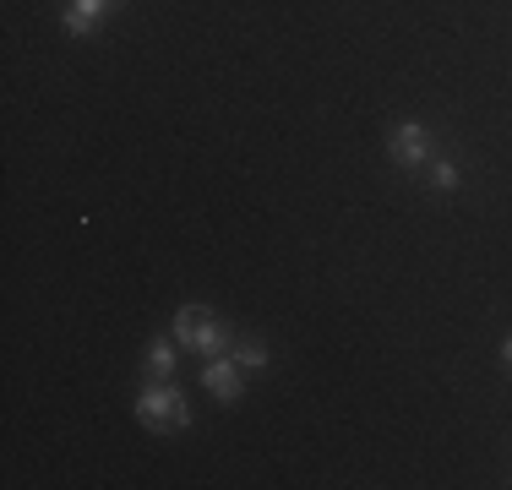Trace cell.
<instances>
[{
    "instance_id": "obj_1",
    "label": "cell",
    "mask_w": 512,
    "mask_h": 490,
    "mask_svg": "<svg viewBox=\"0 0 512 490\" xmlns=\"http://www.w3.org/2000/svg\"><path fill=\"white\" fill-rule=\"evenodd\" d=\"M175 338L186 343V349H202V360H213V354H229V343H235V333H229V327L218 322L207 305H180Z\"/></svg>"
},
{
    "instance_id": "obj_6",
    "label": "cell",
    "mask_w": 512,
    "mask_h": 490,
    "mask_svg": "<svg viewBox=\"0 0 512 490\" xmlns=\"http://www.w3.org/2000/svg\"><path fill=\"white\" fill-rule=\"evenodd\" d=\"M175 343L180 338H153V349H148V371L153 376H175Z\"/></svg>"
},
{
    "instance_id": "obj_3",
    "label": "cell",
    "mask_w": 512,
    "mask_h": 490,
    "mask_svg": "<svg viewBox=\"0 0 512 490\" xmlns=\"http://www.w3.org/2000/svg\"><path fill=\"white\" fill-rule=\"evenodd\" d=\"M387 158H393L398 169H420L425 158H431V131H425L420 120L393 126V137H387Z\"/></svg>"
},
{
    "instance_id": "obj_8",
    "label": "cell",
    "mask_w": 512,
    "mask_h": 490,
    "mask_svg": "<svg viewBox=\"0 0 512 490\" xmlns=\"http://www.w3.org/2000/svg\"><path fill=\"white\" fill-rule=\"evenodd\" d=\"M431 186L436 191H453L458 186V164H453V158H436V164H431Z\"/></svg>"
},
{
    "instance_id": "obj_4",
    "label": "cell",
    "mask_w": 512,
    "mask_h": 490,
    "mask_svg": "<svg viewBox=\"0 0 512 490\" xmlns=\"http://www.w3.org/2000/svg\"><path fill=\"white\" fill-rule=\"evenodd\" d=\"M240 371H246L240 360H224V354H213V360H202V387L213 392L218 403H235V398H240Z\"/></svg>"
},
{
    "instance_id": "obj_2",
    "label": "cell",
    "mask_w": 512,
    "mask_h": 490,
    "mask_svg": "<svg viewBox=\"0 0 512 490\" xmlns=\"http://www.w3.org/2000/svg\"><path fill=\"white\" fill-rule=\"evenodd\" d=\"M137 420L148 425V431H158V436H169V431H186V425H191L186 392H175V387H169V376H164V382H153V387L137 398Z\"/></svg>"
},
{
    "instance_id": "obj_5",
    "label": "cell",
    "mask_w": 512,
    "mask_h": 490,
    "mask_svg": "<svg viewBox=\"0 0 512 490\" xmlns=\"http://www.w3.org/2000/svg\"><path fill=\"white\" fill-rule=\"evenodd\" d=\"M109 6H115V0H71V11H66V28L82 39V33H93V22H99Z\"/></svg>"
},
{
    "instance_id": "obj_7",
    "label": "cell",
    "mask_w": 512,
    "mask_h": 490,
    "mask_svg": "<svg viewBox=\"0 0 512 490\" xmlns=\"http://www.w3.org/2000/svg\"><path fill=\"white\" fill-rule=\"evenodd\" d=\"M229 349H235V360L246 365V371H262V365H267V349H262L256 338H235Z\"/></svg>"
},
{
    "instance_id": "obj_9",
    "label": "cell",
    "mask_w": 512,
    "mask_h": 490,
    "mask_svg": "<svg viewBox=\"0 0 512 490\" xmlns=\"http://www.w3.org/2000/svg\"><path fill=\"white\" fill-rule=\"evenodd\" d=\"M502 360L512 365V333H507V343H502Z\"/></svg>"
}]
</instances>
